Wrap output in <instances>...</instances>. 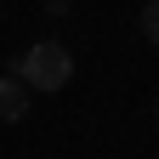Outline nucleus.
<instances>
[{"mask_svg": "<svg viewBox=\"0 0 159 159\" xmlns=\"http://www.w3.org/2000/svg\"><path fill=\"white\" fill-rule=\"evenodd\" d=\"M6 74L23 80L29 97H34V91H63L68 80H74V57H68V46H57V40H34Z\"/></svg>", "mask_w": 159, "mask_h": 159, "instance_id": "1", "label": "nucleus"}, {"mask_svg": "<svg viewBox=\"0 0 159 159\" xmlns=\"http://www.w3.org/2000/svg\"><path fill=\"white\" fill-rule=\"evenodd\" d=\"M23 114H29V85L17 74H0V119L11 125V119H23Z\"/></svg>", "mask_w": 159, "mask_h": 159, "instance_id": "2", "label": "nucleus"}, {"mask_svg": "<svg viewBox=\"0 0 159 159\" xmlns=\"http://www.w3.org/2000/svg\"><path fill=\"white\" fill-rule=\"evenodd\" d=\"M142 40L159 46V0H142Z\"/></svg>", "mask_w": 159, "mask_h": 159, "instance_id": "3", "label": "nucleus"}, {"mask_svg": "<svg viewBox=\"0 0 159 159\" xmlns=\"http://www.w3.org/2000/svg\"><path fill=\"white\" fill-rule=\"evenodd\" d=\"M68 6H74V0H46V11H51V17H63Z\"/></svg>", "mask_w": 159, "mask_h": 159, "instance_id": "4", "label": "nucleus"}, {"mask_svg": "<svg viewBox=\"0 0 159 159\" xmlns=\"http://www.w3.org/2000/svg\"><path fill=\"white\" fill-rule=\"evenodd\" d=\"M153 119H159V102H153Z\"/></svg>", "mask_w": 159, "mask_h": 159, "instance_id": "5", "label": "nucleus"}]
</instances>
